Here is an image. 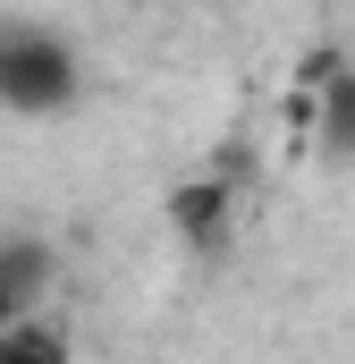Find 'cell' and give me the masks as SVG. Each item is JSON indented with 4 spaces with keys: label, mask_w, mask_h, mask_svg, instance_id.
<instances>
[{
    "label": "cell",
    "mask_w": 355,
    "mask_h": 364,
    "mask_svg": "<svg viewBox=\"0 0 355 364\" xmlns=\"http://www.w3.org/2000/svg\"><path fill=\"white\" fill-rule=\"evenodd\" d=\"M9 322H26V305H17V296L0 288V331H9Z\"/></svg>",
    "instance_id": "obj_5"
},
{
    "label": "cell",
    "mask_w": 355,
    "mask_h": 364,
    "mask_svg": "<svg viewBox=\"0 0 355 364\" xmlns=\"http://www.w3.org/2000/svg\"><path fill=\"white\" fill-rule=\"evenodd\" d=\"M0 364H68V339L43 322H9L0 331Z\"/></svg>",
    "instance_id": "obj_4"
},
{
    "label": "cell",
    "mask_w": 355,
    "mask_h": 364,
    "mask_svg": "<svg viewBox=\"0 0 355 364\" xmlns=\"http://www.w3.org/2000/svg\"><path fill=\"white\" fill-rule=\"evenodd\" d=\"M170 220H178V237L220 246V237H229V186H220V178H186L170 195Z\"/></svg>",
    "instance_id": "obj_3"
},
{
    "label": "cell",
    "mask_w": 355,
    "mask_h": 364,
    "mask_svg": "<svg viewBox=\"0 0 355 364\" xmlns=\"http://www.w3.org/2000/svg\"><path fill=\"white\" fill-rule=\"evenodd\" d=\"M77 85H85V68H77V43H68L60 26L0 17V110L51 119V110L77 102Z\"/></svg>",
    "instance_id": "obj_1"
},
{
    "label": "cell",
    "mask_w": 355,
    "mask_h": 364,
    "mask_svg": "<svg viewBox=\"0 0 355 364\" xmlns=\"http://www.w3.org/2000/svg\"><path fill=\"white\" fill-rule=\"evenodd\" d=\"M313 127H322V153L355 161V68L330 51V68L313 77Z\"/></svg>",
    "instance_id": "obj_2"
}]
</instances>
